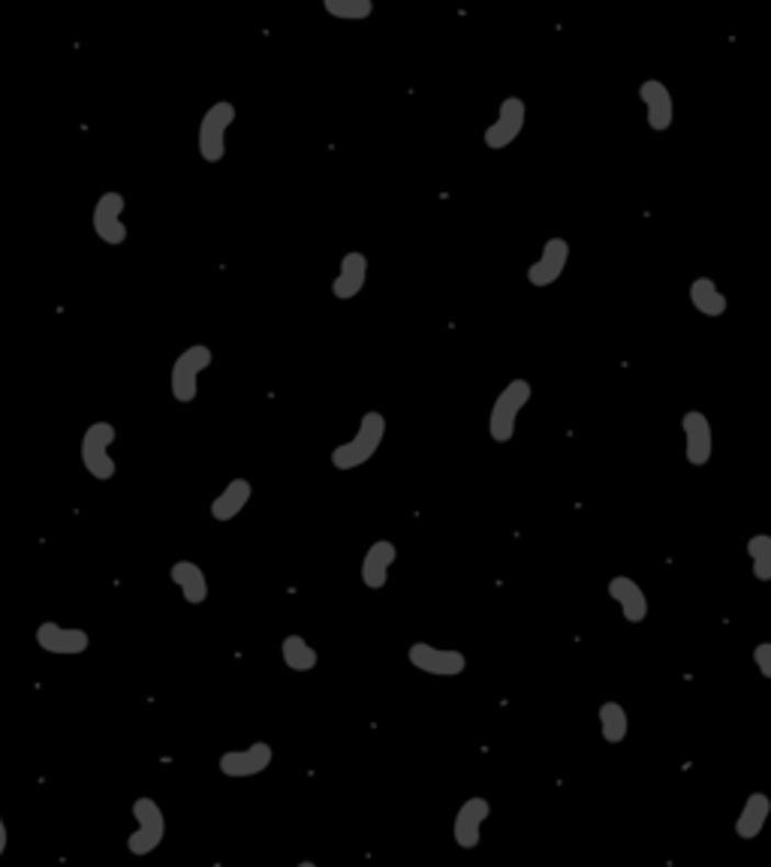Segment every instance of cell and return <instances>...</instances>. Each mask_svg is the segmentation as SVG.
<instances>
[{"label":"cell","instance_id":"cell-7","mask_svg":"<svg viewBox=\"0 0 771 867\" xmlns=\"http://www.w3.org/2000/svg\"><path fill=\"white\" fill-rule=\"evenodd\" d=\"M407 663L422 675L432 678H458L468 672V656L465 651H452V648H437L432 642H410Z\"/></svg>","mask_w":771,"mask_h":867},{"label":"cell","instance_id":"cell-3","mask_svg":"<svg viewBox=\"0 0 771 867\" xmlns=\"http://www.w3.org/2000/svg\"><path fill=\"white\" fill-rule=\"evenodd\" d=\"M115 425L112 423H91L82 434V446H79V455H82V468L88 470V476L97 482L115 480L118 464L112 458V443H115Z\"/></svg>","mask_w":771,"mask_h":867},{"label":"cell","instance_id":"cell-1","mask_svg":"<svg viewBox=\"0 0 771 867\" xmlns=\"http://www.w3.org/2000/svg\"><path fill=\"white\" fill-rule=\"evenodd\" d=\"M383 440H386V416L380 410H368L362 419H359V428H356V434H353L350 440L332 449V468L340 470V473L359 470L362 464H368L377 452H380Z\"/></svg>","mask_w":771,"mask_h":867},{"label":"cell","instance_id":"cell-12","mask_svg":"<svg viewBox=\"0 0 771 867\" xmlns=\"http://www.w3.org/2000/svg\"><path fill=\"white\" fill-rule=\"evenodd\" d=\"M491 817V801L482 796H470L461 808L456 810L452 820V841L458 849H477L482 841V825Z\"/></svg>","mask_w":771,"mask_h":867},{"label":"cell","instance_id":"cell-18","mask_svg":"<svg viewBox=\"0 0 771 867\" xmlns=\"http://www.w3.org/2000/svg\"><path fill=\"white\" fill-rule=\"evenodd\" d=\"M608 597L612 603H618L621 618L627 623H642L648 618V597H645L642 585L630 578V575H615L608 582Z\"/></svg>","mask_w":771,"mask_h":867},{"label":"cell","instance_id":"cell-27","mask_svg":"<svg viewBox=\"0 0 771 867\" xmlns=\"http://www.w3.org/2000/svg\"><path fill=\"white\" fill-rule=\"evenodd\" d=\"M753 663H757V668H760V675L766 680L771 678V642H760V645L753 648Z\"/></svg>","mask_w":771,"mask_h":867},{"label":"cell","instance_id":"cell-8","mask_svg":"<svg viewBox=\"0 0 771 867\" xmlns=\"http://www.w3.org/2000/svg\"><path fill=\"white\" fill-rule=\"evenodd\" d=\"M275 762V747L269 741H254L242 751H226L217 759V772L230 780H247V777H259L266 774Z\"/></svg>","mask_w":771,"mask_h":867},{"label":"cell","instance_id":"cell-23","mask_svg":"<svg viewBox=\"0 0 771 867\" xmlns=\"http://www.w3.org/2000/svg\"><path fill=\"white\" fill-rule=\"evenodd\" d=\"M281 660H283V666L290 668V672H299V675H304V672H314L316 663H320V654H316V648L311 645L304 635L292 633V635H283Z\"/></svg>","mask_w":771,"mask_h":867},{"label":"cell","instance_id":"cell-15","mask_svg":"<svg viewBox=\"0 0 771 867\" xmlns=\"http://www.w3.org/2000/svg\"><path fill=\"white\" fill-rule=\"evenodd\" d=\"M639 100L645 106V121L648 127L655 133H667L675 121V100H672V91L660 79H645L639 85Z\"/></svg>","mask_w":771,"mask_h":867},{"label":"cell","instance_id":"cell-19","mask_svg":"<svg viewBox=\"0 0 771 867\" xmlns=\"http://www.w3.org/2000/svg\"><path fill=\"white\" fill-rule=\"evenodd\" d=\"M250 497H254V485H250V480L235 476V480L226 482L223 492L211 500V518L221 521V525L233 521V518H238L245 513V506L250 504Z\"/></svg>","mask_w":771,"mask_h":867},{"label":"cell","instance_id":"cell-13","mask_svg":"<svg viewBox=\"0 0 771 867\" xmlns=\"http://www.w3.org/2000/svg\"><path fill=\"white\" fill-rule=\"evenodd\" d=\"M681 431H684V458L690 468H705L714 452V431L708 416L702 410H688L681 416Z\"/></svg>","mask_w":771,"mask_h":867},{"label":"cell","instance_id":"cell-6","mask_svg":"<svg viewBox=\"0 0 771 867\" xmlns=\"http://www.w3.org/2000/svg\"><path fill=\"white\" fill-rule=\"evenodd\" d=\"M133 820L136 832L127 837L130 856H152L166 837V813L152 796H139L133 801Z\"/></svg>","mask_w":771,"mask_h":867},{"label":"cell","instance_id":"cell-4","mask_svg":"<svg viewBox=\"0 0 771 867\" xmlns=\"http://www.w3.org/2000/svg\"><path fill=\"white\" fill-rule=\"evenodd\" d=\"M235 115H238V112H235V106L230 100H217V103H211V106L205 109V115H202L197 130L199 157H202L205 164L211 166L223 164V157H226V133L233 127Z\"/></svg>","mask_w":771,"mask_h":867},{"label":"cell","instance_id":"cell-25","mask_svg":"<svg viewBox=\"0 0 771 867\" xmlns=\"http://www.w3.org/2000/svg\"><path fill=\"white\" fill-rule=\"evenodd\" d=\"M323 10L338 22H365L375 15V0H323Z\"/></svg>","mask_w":771,"mask_h":867},{"label":"cell","instance_id":"cell-22","mask_svg":"<svg viewBox=\"0 0 771 867\" xmlns=\"http://www.w3.org/2000/svg\"><path fill=\"white\" fill-rule=\"evenodd\" d=\"M771 813V798L766 792H750L748 801L741 804L736 820V834L741 841H753L760 837L762 829H766V820Z\"/></svg>","mask_w":771,"mask_h":867},{"label":"cell","instance_id":"cell-26","mask_svg":"<svg viewBox=\"0 0 771 867\" xmlns=\"http://www.w3.org/2000/svg\"><path fill=\"white\" fill-rule=\"evenodd\" d=\"M748 558L750 570L757 582H771V537L769 533H757L748 540Z\"/></svg>","mask_w":771,"mask_h":867},{"label":"cell","instance_id":"cell-11","mask_svg":"<svg viewBox=\"0 0 771 867\" xmlns=\"http://www.w3.org/2000/svg\"><path fill=\"white\" fill-rule=\"evenodd\" d=\"M567 262H570V241L555 235L543 245V254L537 257V262L527 266V283L534 290H546L555 281H561V274L567 271Z\"/></svg>","mask_w":771,"mask_h":867},{"label":"cell","instance_id":"cell-20","mask_svg":"<svg viewBox=\"0 0 771 867\" xmlns=\"http://www.w3.org/2000/svg\"><path fill=\"white\" fill-rule=\"evenodd\" d=\"M169 578L181 590L188 606H202L209 599V578H205V570L199 563L176 561L169 566Z\"/></svg>","mask_w":771,"mask_h":867},{"label":"cell","instance_id":"cell-16","mask_svg":"<svg viewBox=\"0 0 771 867\" xmlns=\"http://www.w3.org/2000/svg\"><path fill=\"white\" fill-rule=\"evenodd\" d=\"M398 561V545L392 540H377L368 545L359 566V578L368 590H383L389 585V573Z\"/></svg>","mask_w":771,"mask_h":867},{"label":"cell","instance_id":"cell-17","mask_svg":"<svg viewBox=\"0 0 771 867\" xmlns=\"http://www.w3.org/2000/svg\"><path fill=\"white\" fill-rule=\"evenodd\" d=\"M368 269H371V262H368V257H365L362 250H347V254L340 257L338 274H335V281H332V295H335L338 302H350V299H356V295L365 290V283H368Z\"/></svg>","mask_w":771,"mask_h":867},{"label":"cell","instance_id":"cell-9","mask_svg":"<svg viewBox=\"0 0 771 867\" xmlns=\"http://www.w3.org/2000/svg\"><path fill=\"white\" fill-rule=\"evenodd\" d=\"M525 117H527L525 100H522V97H506L501 106H498V117L491 121L489 127L482 130V145L491 148V151L510 148V145L522 136Z\"/></svg>","mask_w":771,"mask_h":867},{"label":"cell","instance_id":"cell-28","mask_svg":"<svg viewBox=\"0 0 771 867\" xmlns=\"http://www.w3.org/2000/svg\"><path fill=\"white\" fill-rule=\"evenodd\" d=\"M7 844H10V832H7V822L0 817V856L7 853Z\"/></svg>","mask_w":771,"mask_h":867},{"label":"cell","instance_id":"cell-21","mask_svg":"<svg viewBox=\"0 0 771 867\" xmlns=\"http://www.w3.org/2000/svg\"><path fill=\"white\" fill-rule=\"evenodd\" d=\"M688 293H690V305H693V311L702 314V317L717 319L729 311V299H726V293L717 286L714 278H705V274H702L696 281H690Z\"/></svg>","mask_w":771,"mask_h":867},{"label":"cell","instance_id":"cell-2","mask_svg":"<svg viewBox=\"0 0 771 867\" xmlns=\"http://www.w3.org/2000/svg\"><path fill=\"white\" fill-rule=\"evenodd\" d=\"M534 398V386L525 376H515L506 386L498 392V398L491 404L489 413V434L494 443L506 446L515 437V425H518V413L525 410Z\"/></svg>","mask_w":771,"mask_h":867},{"label":"cell","instance_id":"cell-24","mask_svg":"<svg viewBox=\"0 0 771 867\" xmlns=\"http://www.w3.org/2000/svg\"><path fill=\"white\" fill-rule=\"evenodd\" d=\"M596 720H600V735L606 744H621V741L630 735V717L624 711L621 702H603L600 711H596Z\"/></svg>","mask_w":771,"mask_h":867},{"label":"cell","instance_id":"cell-5","mask_svg":"<svg viewBox=\"0 0 771 867\" xmlns=\"http://www.w3.org/2000/svg\"><path fill=\"white\" fill-rule=\"evenodd\" d=\"M214 362V352L205 344H193L188 350L178 352V359L172 362L169 371V392L178 404H193L199 395V376L209 371V364Z\"/></svg>","mask_w":771,"mask_h":867},{"label":"cell","instance_id":"cell-14","mask_svg":"<svg viewBox=\"0 0 771 867\" xmlns=\"http://www.w3.org/2000/svg\"><path fill=\"white\" fill-rule=\"evenodd\" d=\"M36 645L52 656H79L91 648V635L79 627H60L58 621H43L36 627Z\"/></svg>","mask_w":771,"mask_h":867},{"label":"cell","instance_id":"cell-10","mask_svg":"<svg viewBox=\"0 0 771 867\" xmlns=\"http://www.w3.org/2000/svg\"><path fill=\"white\" fill-rule=\"evenodd\" d=\"M124 209H127V200L124 193L118 190H105L103 196L97 200L94 214H91V226H94L97 238L109 247H121L127 241V223H124Z\"/></svg>","mask_w":771,"mask_h":867}]
</instances>
